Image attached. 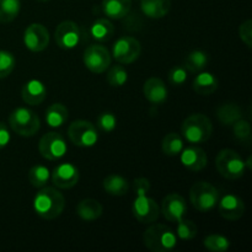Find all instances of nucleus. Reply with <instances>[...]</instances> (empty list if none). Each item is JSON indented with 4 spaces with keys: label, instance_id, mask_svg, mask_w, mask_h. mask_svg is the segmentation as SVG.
I'll return each mask as SVG.
<instances>
[{
    "label": "nucleus",
    "instance_id": "nucleus-1",
    "mask_svg": "<svg viewBox=\"0 0 252 252\" xmlns=\"http://www.w3.org/2000/svg\"><path fill=\"white\" fill-rule=\"evenodd\" d=\"M134 191L137 198L133 202L132 212L134 218L142 224H150L158 220L160 216V208L155 199L148 197L150 191L149 180L138 177L134 180Z\"/></svg>",
    "mask_w": 252,
    "mask_h": 252
},
{
    "label": "nucleus",
    "instance_id": "nucleus-2",
    "mask_svg": "<svg viewBox=\"0 0 252 252\" xmlns=\"http://www.w3.org/2000/svg\"><path fill=\"white\" fill-rule=\"evenodd\" d=\"M64 208H65V198L56 187H42L41 191L33 198L34 212L37 216L46 220L58 218L63 213Z\"/></svg>",
    "mask_w": 252,
    "mask_h": 252
},
{
    "label": "nucleus",
    "instance_id": "nucleus-3",
    "mask_svg": "<svg viewBox=\"0 0 252 252\" xmlns=\"http://www.w3.org/2000/svg\"><path fill=\"white\" fill-rule=\"evenodd\" d=\"M213 133L211 120L203 113H193L182 122L181 135L191 144L207 142Z\"/></svg>",
    "mask_w": 252,
    "mask_h": 252
},
{
    "label": "nucleus",
    "instance_id": "nucleus-4",
    "mask_svg": "<svg viewBox=\"0 0 252 252\" xmlns=\"http://www.w3.org/2000/svg\"><path fill=\"white\" fill-rule=\"evenodd\" d=\"M143 241L152 252H169L176 248L177 236L164 224H154L145 230Z\"/></svg>",
    "mask_w": 252,
    "mask_h": 252
},
{
    "label": "nucleus",
    "instance_id": "nucleus-5",
    "mask_svg": "<svg viewBox=\"0 0 252 252\" xmlns=\"http://www.w3.org/2000/svg\"><path fill=\"white\" fill-rule=\"evenodd\" d=\"M9 126L16 134L21 137H33L41 128L39 117L32 110L17 107L10 113Z\"/></svg>",
    "mask_w": 252,
    "mask_h": 252
},
{
    "label": "nucleus",
    "instance_id": "nucleus-6",
    "mask_svg": "<svg viewBox=\"0 0 252 252\" xmlns=\"http://www.w3.org/2000/svg\"><path fill=\"white\" fill-rule=\"evenodd\" d=\"M220 192L216 186L206 181L196 182L189 189V201L199 212H209L218 204Z\"/></svg>",
    "mask_w": 252,
    "mask_h": 252
},
{
    "label": "nucleus",
    "instance_id": "nucleus-7",
    "mask_svg": "<svg viewBox=\"0 0 252 252\" xmlns=\"http://www.w3.org/2000/svg\"><path fill=\"white\" fill-rule=\"evenodd\" d=\"M216 166L219 174L228 180H238L245 174V161L233 149H223L216 158Z\"/></svg>",
    "mask_w": 252,
    "mask_h": 252
},
{
    "label": "nucleus",
    "instance_id": "nucleus-8",
    "mask_svg": "<svg viewBox=\"0 0 252 252\" xmlns=\"http://www.w3.org/2000/svg\"><path fill=\"white\" fill-rule=\"evenodd\" d=\"M68 137L76 147L91 148L97 143L98 132L97 128L89 121L78 120L69 126Z\"/></svg>",
    "mask_w": 252,
    "mask_h": 252
},
{
    "label": "nucleus",
    "instance_id": "nucleus-9",
    "mask_svg": "<svg viewBox=\"0 0 252 252\" xmlns=\"http://www.w3.org/2000/svg\"><path fill=\"white\" fill-rule=\"evenodd\" d=\"M112 56L105 46L93 44L85 49L83 56V62L86 68L95 74H101L107 70L111 65Z\"/></svg>",
    "mask_w": 252,
    "mask_h": 252
},
{
    "label": "nucleus",
    "instance_id": "nucleus-10",
    "mask_svg": "<svg viewBox=\"0 0 252 252\" xmlns=\"http://www.w3.org/2000/svg\"><path fill=\"white\" fill-rule=\"evenodd\" d=\"M142 53V44L137 38L123 36L115 42L111 56L121 64H130L137 61Z\"/></svg>",
    "mask_w": 252,
    "mask_h": 252
},
{
    "label": "nucleus",
    "instance_id": "nucleus-11",
    "mask_svg": "<svg viewBox=\"0 0 252 252\" xmlns=\"http://www.w3.org/2000/svg\"><path fill=\"white\" fill-rule=\"evenodd\" d=\"M66 149L68 148L64 138L56 132L46 133L38 143V150L42 158L49 161H57L62 159L65 155Z\"/></svg>",
    "mask_w": 252,
    "mask_h": 252
},
{
    "label": "nucleus",
    "instance_id": "nucleus-12",
    "mask_svg": "<svg viewBox=\"0 0 252 252\" xmlns=\"http://www.w3.org/2000/svg\"><path fill=\"white\" fill-rule=\"evenodd\" d=\"M81 32L78 25L74 21H63L57 26L54 32V39L59 48L73 49L79 44Z\"/></svg>",
    "mask_w": 252,
    "mask_h": 252
},
{
    "label": "nucleus",
    "instance_id": "nucleus-13",
    "mask_svg": "<svg viewBox=\"0 0 252 252\" xmlns=\"http://www.w3.org/2000/svg\"><path fill=\"white\" fill-rule=\"evenodd\" d=\"M79 177L80 174L78 167L70 162L59 164L58 166L54 167L51 174V180L54 186L62 189H69L75 186L79 181Z\"/></svg>",
    "mask_w": 252,
    "mask_h": 252
},
{
    "label": "nucleus",
    "instance_id": "nucleus-14",
    "mask_svg": "<svg viewBox=\"0 0 252 252\" xmlns=\"http://www.w3.org/2000/svg\"><path fill=\"white\" fill-rule=\"evenodd\" d=\"M24 43L31 52H42L49 44V32L42 24H31L24 32Z\"/></svg>",
    "mask_w": 252,
    "mask_h": 252
},
{
    "label": "nucleus",
    "instance_id": "nucleus-15",
    "mask_svg": "<svg viewBox=\"0 0 252 252\" xmlns=\"http://www.w3.org/2000/svg\"><path fill=\"white\" fill-rule=\"evenodd\" d=\"M186 212V201L180 193H169L162 199L161 213L166 220L177 223L185 218Z\"/></svg>",
    "mask_w": 252,
    "mask_h": 252
},
{
    "label": "nucleus",
    "instance_id": "nucleus-16",
    "mask_svg": "<svg viewBox=\"0 0 252 252\" xmlns=\"http://www.w3.org/2000/svg\"><path fill=\"white\" fill-rule=\"evenodd\" d=\"M218 211L224 219L235 221L243 218L244 213H245V203L239 196L225 194L223 196V198H219Z\"/></svg>",
    "mask_w": 252,
    "mask_h": 252
},
{
    "label": "nucleus",
    "instance_id": "nucleus-17",
    "mask_svg": "<svg viewBox=\"0 0 252 252\" xmlns=\"http://www.w3.org/2000/svg\"><path fill=\"white\" fill-rule=\"evenodd\" d=\"M181 162L186 169L189 171H201L206 169L208 164V158H207L206 152L199 147H187L182 149L180 153Z\"/></svg>",
    "mask_w": 252,
    "mask_h": 252
},
{
    "label": "nucleus",
    "instance_id": "nucleus-18",
    "mask_svg": "<svg viewBox=\"0 0 252 252\" xmlns=\"http://www.w3.org/2000/svg\"><path fill=\"white\" fill-rule=\"evenodd\" d=\"M143 93H144L145 98L153 105L164 103L167 100V95H169L166 85L159 78L148 79L143 86Z\"/></svg>",
    "mask_w": 252,
    "mask_h": 252
},
{
    "label": "nucleus",
    "instance_id": "nucleus-19",
    "mask_svg": "<svg viewBox=\"0 0 252 252\" xmlns=\"http://www.w3.org/2000/svg\"><path fill=\"white\" fill-rule=\"evenodd\" d=\"M21 96L22 100H24L27 105H41V103L46 100L47 89L41 80L32 79V80H29L24 86H22Z\"/></svg>",
    "mask_w": 252,
    "mask_h": 252
},
{
    "label": "nucleus",
    "instance_id": "nucleus-20",
    "mask_svg": "<svg viewBox=\"0 0 252 252\" xmlns=\"http://www.w3.org/2000/svg\"><path fill=\"white\" fill-rule=\"evenodd\" d=\"M171 9V0H140V10L149 19H162Z\"/></svg>",
    "mask_w": 252,
    "mask_h": 252
},
{
    "label": "nucleus",
    "instance_id": "nucleus-21",
    "mask_svg": "<svg viewBox=\"0 0 252 252\" xmlns=\"http://www.w3.org/2000/svg\"><path fill=\"white\" fill-rule=\"evenodd\" d=\"M102 11L108 19H125L130 11L132 0H102Z\"/></svg>",
    "mask_w": 252,
    "mask_h": 252
},
{
    "label": "nucleus",
    "instance_id": "nucleus-22",
    "mask_svg": "<svg viewBox=\"0 0 252 252\" xmlns=\"http://www.w3.org/2000/svg\"><path fill=\"white\" fill-rule=\"evenodd\" d=\"M218 85V79L213 74L208 73V71H202L194 78L193 83H192V89L198 95L208 96L211 94L216 93Z\"/></svg>",
    "mask_w": 252,
    "mask_h": 252
},
{
    "label": "nucleus",
    "instance_id": "nucleus-23",
    "mask_svg": "<svg viewBox=\"0 0 252 252\" xmlns=\"http://www.w3.org/2000/svg\"><path fill=\"white\" fill-rule=\"evenodd\" d=\"M103 213L102 204L98 201L93 198L83 199L76 206V214L80 217L83 220L93 221L100 218Z\"/></svg>",
    "mask_w": 252,
    "mask_h": 252
},
{
    "label": "nucleus",
    "instance_id": "nucleus-24",
    "mask_svg": "<svg viewBox=\"0 0 252 252\" xmlns=\"http://www.w3.org/2000/svg\"><path fill=\"white\" fill-rule=\"evenodd\" d=\"M103 189L111 196L121 197L126 196L129 189V184L123 176L117 174H111L105 177L102 182Z\"/></svg>",
    "mask_w": 252,
    "mask_h": 252
},
{
    "label": "nucleus",
    "instance_id": "nucleus-25",
    "mask_svg": "<svg viewBox=\"0 0 252 252\" xmlns=\"http://www.w3.org/2000/svg\"><path fill=\"white\" fill-rule=\"evenodd\" d=\"M44 120L47 125L52 128H58L63 126L68 120V108L63 103H53L49 106L44 113Z\"/></svg>",
    "mask_w": 252,
    "mask_h": 252
},
{
    "label": "nucleus",
    "instance_id": "nucleus-26",
    "mask_svg": "<svg viewBox=\"0 0 252 252\" xmlns=\"http://www.w3.org/2000/svg\"><path fill=\"white\" fill-rule=\"evenodd\" d=\"M90 33L96 41L107 42L115 33V26L108 19H97L91 25Z\"/></svg>",
    "mask_w": 252,
    "mask_h": 252
},
{
    "label": "nucleus",
    "instance_id": "nucleus-27",
    "mask_svg": "<svg viewBox=\"0 0 252 252\" xmlns=\"http://www.w3.org/2000/svg\"><path fill=\"white\" fill-rule=\"evenodd\" d=\"M217 117L224 126H233L236 121L243 118V111L236 103H224L217 110Z\"/></svg>",
    "mask_w": 252,
    "mask_h": 252
},
{
    "label": "nucleus",
    "instance_id": "nucleus-28",
    "mask_svg": "<svg viewBox=\"0 0 252 252\" xmlns=\"http://www.w3.org/2000/svg\"><path fill=\"white\" fill-rule=\"evenodd\" d=\"M208 54L206 52L196 49L187 54V57L185 58L184 66L189 73H199L208 65Z\"/></svg>",
    "mask_w": 252,
    "mask_h": 252
},
{
    "label": "nucleus",
    "instance_id": "nucleus-29",
    "mask_svg": "<svg viewBox=\"0 0 252 252\" xmlns=\"http://www.w3.org/2000/svg\"><path fill=\"white\" fill-rule=\"evenodd\" d=\"M184 148V138L177 133H169L161 142V152L167 157H177Z\"/></svg>",
    "mask_w": 252,
    "mask_h": 252
},
{
    "label": "nucleus",
    "instance_id": "nucleus-30",
    "mask_svg": "<svg viewBox=\"0 0 252 252\" xmlns=\"http://www.w3.org/2000/svg\"><path fill=\"white\" fill-rule=\"evenodd\" d=\"M21 9L20 0H0V22L9 24L14 21Z\"/></svg>",
    "mask_w": 252,
    "mask_h": 252
},
{
    "label": "nucleus",
    "instance_id": "nucleus-31",
    "mask_svg": "<svg viewBox=\"0 0 252 252\" xmlns=\"http://www.w3.org/2000/svg\"><path fill=\"white\" fill-rule=\"evenodd\" d=\"M51 179V172L43 165H34L29 171V181L36 189H42L48 184Z\"/></svg>",
    "mask_w": 252,
    "mask_h": 252
},
{
    "label": "nucleus",
    "instance_id": "nucleus-32",
    "mask_svg": "<svg viewBox=\"0 0 252 252\" xmlns=\"http://www.w3.org/2000/svg\"><path fill=\"white\" fill-rule=\"evenodd\" d=\"M203 245L206 246L207 250L212 252H226L230 248V243L228 239L223 235L218 234H212L208 235L203 241Z\"/></svg>",
    "mask_w": 252,
    "mask_h": 252
},
{
    "label": "nucleus",
    "instance_id": "nucleus-33",
    "mask_svg": "<svg viewBox=\"0 0 252 252\" xmlns=\"http://www.w3.org/2000/svg\"><path fill=\"white\" fill-rule=\"evenodd\" d=\"M128 80V73L122 65H113L107 73V83L112 88H121Z\"/></svg>",
    "mask_w": 252,
    "mask_h": 252
},
{
    "label": "nucleus",
    "instance_id": "nucleus-34",
    "mask_svg": "<svg viewBox=\"0 0 252 252\" xmlns=\"http://www.w3.org/2000/svg\"><path fill=\"white\" fill-rule=\"evenodd\" d=\"M176 236H179L181 240H192L197 235V226L193 221L187 220V219H181L177 221Z\"/></svg>",
    "mask_w": 252,
    "mask_h": 252
},
{
    "label": "nucleus",
    "instance_id": "nucleus-35",
    "mask_svg": "<svg viewBox=\"0 0 252 252\" xmlns=\"http://www.w3.org/2000/svg\"><path fill=\"white\" fill-rule=\"evenodd\" d=\"M233 132L236 139L240 142L246 143V144L251 142V126L249 121L244 120V118L236 121L233 125Z\"/></svg>",
    "mask_w": 252,
    "mask_h": 252
},
{
    "label": "nucleus",
    "instance_id": "nucleus-36",
    "mask_svg": "<svg viewBox=\"0 0 252 252\" xmlns=\"http://www.w3.org/2000/svg\"><path fill=\"white\" fill-rule=\"evenodd\" d=\"M16 64L14 54L9 51H0V79H5L12 73Z\"/></svg>",
    "mask_w": 252,
    "mask_h": 252
},
{
    "label": "nucleus",
    "instance_id": "nucleus-37",
    "mask_svg": "<svg viewBox=\"0 0 252 252\" xmlns=\"http://www.w3.org/2000/svg\"><path fill=\"white\" fill-rule=\"evenodd\" d=\"M96 125H97V128L101 132L110 133L112 132L116 128V126H117V118H116V116L113 115V113L103 112L97 117Z\"/></svg>",
    "mask_w": 252,
    "mask_h": 252
},
{
    "label": "nucleus",
    "instance_id": "nucleus-38",
    "mask_svg": "<svg viewBox=\"0 0 252 252\" xmlns=\"http://www.w3.org/2000/svg\"><path fill=\"white\" fill-rule=\"evenodd\" d=\"M187 73H189V71L185 69V66H174V68L169 71V75H167L170 84L174 86H181L182 84H185V81L187 80Z\"/></svg>",
    "mask_w": 252,
    "mask_h": 252
},
{
    "label": "nucleus",
    "instance_id": "nucleus-39",
    "mask_svg": "<svg viewBox=\"0 0 252 252\" xmlns=\"http://www.w3.org/2000/svg\"><path fill=\"white\" fill-rule=\"evenodd\" d=\"M239 36L240 39L249 47H252V21L251 20H246L239 27Z\"/></svg>",
    "mask_w": 252,
    "mask_h": 252
},
{
    "label": "nucleus",
    "instance_id": "nucleus-40",
    "mask_svg": "<svg viewBox=\"0 0 252 252\" xmlns=\"http://www.w3.org/2000/svg\"><path fill=\"white\" fill-rule=\"evenodd\" d=\"M10 139H11V135H10V130L6 123L0 122V149H4L10 143Z\"/></svg>",
    "mask_w": 252,
    "mask_h": 252
},
{
    "label": "nucleus",
    "instance_id": "nucleus-41",
    "mask_svg": "<svg viewBox=\"0 0 252 252\" xmlns=\"http://www.w3.org/2000/svg\"><path fill=\"white\" fill-rule=\"evenodd\" d=\"M38 1H42V2H46V1H48V0H38Z\"/></svg>",
    "mask_w": 252,
    "mask_h": 252
}]
</instances>
